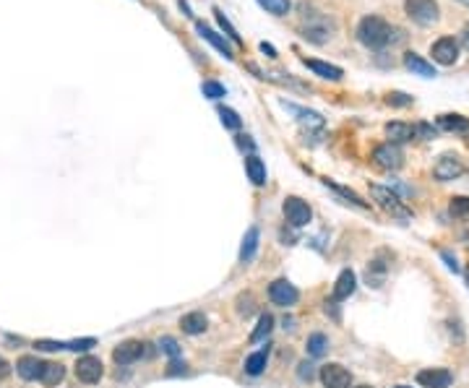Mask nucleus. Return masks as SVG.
Wrapping results in <instances>:
<instances>
[{
	"label": "nucleus",
	"instance_id": "obj_26",
	"mask_svg": "<svg viewBox=\"0 0 469 388\" xmlns=\"http://www.w3.org/2000/svg\"><path fill=\"white\" fill-rule=\"evenodd\" d=\"M272 328H274V315L272 313H263L258 318V326H256V331L250 334V341L256 344V341H263V339L272 334Z\"/></svg>",
	"mask_w": 469,
	"mask_h": 388
},
{
	"label": "nucleus",
	"instance_id": "obj_20",
	"mask_svg": "<svg viewBox=\"0 0 469 388\" xmlns=\"http://www.w3.org/2000/svg\"><path fill=\"white\" fill-rule=\"evenodd\" d=\"M386 136H389V143H404V141H412L415 138V128L412 125H407V123H389L386 125Z\"/></svg>",
	"mask_w": 469,
	"mask_h": 388
},
{
	"label": "nucleus",
	"instance_id": "obj_19",
	"mask_svg": "<svg viewBox=\"0 0 469 388\" xmlns=\"http://www.w3.org/2000/svg\"><path fill=\"white\" fill-rule=\"evenodd\" d=\"M198 32H201V37L208 39V42H211V45H214V47H217V50H219L224 58H230V60H232L234 52H232V47H230V42H227V39L219 37V34H217V32H214L211 26H206V24H198Z\"/></svg>",
	"mask_w": 469,
	"mask_h": 388
},
{
	"label": "nucleus",
	"instance_id": "obj_5",
	"mask_svg": "<svg viewBox=\"0 0 469 388\" xmlns=\"http://www.w3.org/2000/svg\"><path fill=\"white\" fill-rule=\"evenodd\" d=\"M430 55L438 65H454L459 60V42L454 37H441L438 42H433Z\"/></svg>",
	"mask_w": 469,
	"mask_h": 388
},
{
	"label": "nucleus",
	"instance_id": "obj_45",
	"mask_svg": "<svg viewBox=\"0 0 469 388\" xmlns=\"http://www.w3.org/2000/svg\"><path fill=\"white\" fill-rule=\"evenodd\" d=\"M354 388H370V386H354Z\"/></svg>",
	"mask_w": 469,
	"mask_h": 388
},
{
	"label": "nucleus",
	"instance_id": "obj_13",
	"mask_svg": "<svg viewBox=\"0 0 469 388\" xmlns=\"http://www.w3.org/2000/svg\"><path fill=\"white\" fill-rule=\"evenodd\" d=\"M141 357H143V344L136 341V339H128V341L117 344L115 350H112V360L117 365H133L136 360H141Z\"/></svg>",
	"mask_w": 469,
	"mask_h": 388
},
{
	"label": "nucleus",
	"instance_id": "obj_1",
	"mask_svg": "<svg viewBox=\"0 0 469 388\" xmlns=\"http://www.w3.org/2000/svg\"><path fill=\"white\" fill-rule=\"evenodd\" d=\"M357 39L370 50H381L391 42V24L381 16H365L357 24Z\"/></svg>",
	"mask_w": 469,
	"mask_h": 388
},
{
	"label": "nucleus",
	"instance_id": "obj_7",
	"mask_svg": "<svg viewBox=\"0 0 469 388\" xmlns=\"http://www.w3.org/2000/svg\"><path fill=\"white\" fill-rule=\"evenodd\" d=\"M321 383L326 388H350L352 386V376L344 365L339 363H328L321 367Z\"/></svg>",
	"mask_w": 469,
	"mask_h": 388
},
{
	"label": "nucleus",
	"instance_id": "obj_29",
	"mask_svg": "<svg viewBox=\"0 0 469 388\" xmlns=\"http://www.w3.org/2000/svg\"><path fill=\"white\" fill-rule=\"evenodd\" d=\"M219 117H221V125H224V128H230V130H237L240 125H243L240 115H237L234 110H230V107H221Z\"/></svg>",
	"mask_w": 469,
	"mask_h": 388
},
{
	"label": "nucleus",
	"instance_id": "obj_15",
	"mask_svg": "<svg viewBox=\"0 0 469 388\" xmlns=\"http://www.w3.org/2000/svg\"><path fill=\"white\" fill-rule=\"evenodd\" d=\"M42 367H45V363H42L39 357H34V354H24V357L16 363V373L24 378V380H37V378L42 376Z\"/></svg>",
	"mask_w": 469,
	"mask_h": 388
},
{
	"label": "nucleus",
	"instance_id": "obj_16",
	"mask_svg": "<svg viewBox=\"0 0 469 388\" xmlns=\"http://www.w3.org/2000/svg\"><path fill=\"white\" fill-rule=\"evenodd\" d=\"M206 315L201 311H193V313H188V315H182L180 318V328L185 331V334H191V337H195V334H204L206 331Z\"/></svg>",
	"mask_w": 469,
	"mask_h": 388
},
{
	"label": "nucleus",
	"instance_id": "obj_23",
	"mask_svg": "<svg viewBox=\"0 0 469 388\" xmlns=\"http://www.w3.org/2000/svg\"><path fill=\"white\" fill-rule=\"evenodd\" d=\"M63 378H65V367H63V365H60V363H45L39 380H42L45 386H58Z\"/></svg>",
	"mask_w": 469,
	"mask_h": 388
},
{
	"label": "nucleus",
	"instance_id": "obj_41",
	"mask_svg": "<svg viewBox=\"0 0 469 388\" xmlns=\"http://www.w3.org/2000/svg\"><path fill=\"white\" fill-rule=\"evenodd\" d=\"M8 373H11V365L5 363V357H0V380H5Z\"/></svg>",
	"mask_w": 469,
	"mask_h": 388
},
{
	"label": "nucleus",
	"instance_id": "obj_6",
	"mask_svg": "<svg viewBox=\"0 0 469 388\" xmlns=\"http://www.w3.org/2000/svg\"><path fill=\"white\" fill-rule=\"evenodd\" d=\"M285 217L287 221L292 224V227H305L308 221H311L313 211L311 206L302 201V198H298V195H289L285 201Z\"/></svg>",
	"mask_w": 469,
	"mask_h": 388
},
{
	"label": "nucleus",
	"instance_id": "obj_4",
	"mask_svg": "<svg viewBox=\"0 0 469 388\" xmlns=\"http://www.w3.org/2000/svg\"><path fill=\"white\" fill-rule=\"evenodd\" d=\"M370 193H373V198H376L381 206L386 208L389 214H394V217H399V219H407L409 217V211L404 208V204L399 201V195L394 193L391 188H381V185H370Z\"/></svg>",
	"mask_w": 469,
	"mask_h": 388
},
{
	"label": "nucleus",
	"instance_id": "obj_37",
	"mask_svg": "<svg viewBox=\"0 0 469 388\" xmlns=\"http://www.w3.org/2000/svg\"><path fill=\"white\" fill-rule=\"evenodd\" d=\"M386 102L394 104V107H407V104H412V97H409V94H402V91H394V94H389Z\"/></svg>",
	"mask_w": 469,
	"mask_h": 388
},
{
	"label": "nucleus",
	"instance_id": "obj_36",
	"mask_svg": "<svg viewBox=\"0 0 469 388\" xmlns=\"http://www.w3.org/2000/svg\"><path fill=\"white\" fill-rule=\"evenodd\" d=\"M37 350L42 352H55V350H65V341H52V339H39L37 344H34Z\"/></svg>",
	"mask_w": 469,
	"mask_h": 388
},
{
	"label": "nucleus",
	"instance_id": "obj_47",
	"mask_svg": "<svg viewBox=\"0 0 469 388\" xmlns=\"http://www.w3.org/2000/svg\"><path fill=\"white\" fill-rule=\"evenodd\" d=\"M467 240H469V234H467Z\"/></svg>",
	"mask_w": 469,
	"mask_h": 388
},
{
	"label": "nucleus",
	"instance_id": "obj_28",
	"mask_svg": "<svg viewBox=\"0 0 469 388\" xmlns=\"http://www.w3.org/2000/svg\"><path fill=\"white\" fill-rule=\"evenodd\" d=\"M326 347H328V339L324 334H311L308 337V354L311 357H321L326 352Z\"/></svg>",
	"mask_w": 469,
	"mask_h": 388
},
{
	"label": "nucleus",
	"instance_id": "obj_8",
	"mask_svg": "<svg viewBox=\"0 0 469 388\" xmlns=\"http://www.w3.org/2000/svg\"><path fill=\"white\" fill-rule=\"evenodd\" d=\"M269 298H272L274 305H279V308H289V305H295L300 300V292L295 284H289L287 279H276L272 287H269Z\"/></svg>",
	"mask_w": 469,
	"mask_h": 388
},
{
	"label": "nucleus",
	"instance_id": "obj_11",
	"mask_svg": "<svg viewBox=\"0 0 469 388\" xmlns=\"http://www.w3.org/2000/svg\"><path fill=\"white\" fill-rule=\"evenodd\" d=\"M454 376L443 367H428V370H420L417 373V383L422 388H448L451 386Z\"/></svg>",
	"mask_w": 469,
	"mask_h": 388
},
{
	"label": "nucleus",
	"instance_id": "obj_31",
	"mask_svg": "<svg viewBox=\"0 0 469 388\" xmlns=\"http://www.w3.org/2000/svg\"><path fill=\"white\" fill-rule=\"evenodd\" d=\"M201 89H204V97H208V99H221L227 94V89L221 84H217V81H204Z\"/></svg>",
	"mask_w": 469,
	"mask_h": 388
},
{
	"label": "nucleus",
	"instance_id": "obj_32",
	"mask_svg": "<svg viewBox=\"0 0 469 388\" xmlns=\"http://www.w3.org/2000/svg\"><path fill=\"white\" fill-rule=\"evenodd\" d=\"M326 185H328V188H334V191H337V193H341L344 198H350L352 204H357L360 208H368V204H365V201H363V198H360L357 193H352V191H347V188H341V185H334L331 180H326Z\"/></svg>",
	"mask_w": 469,
	"mask_h": 388
},
{
	"label": "nucleus",
	"instance_id": "obj_2",
	"mask_svg": "<svg viewBox=\"0 0 469 388\" xmlns=\"http://www.w3.org/2000/svg\"><path fill=\"white\" fill-rule=\"evenodd\" d=\"M404 11L420 26H430L441 19V8L435 0H404Z\"/></svg>",
	"mask_w": 469,
	"mask_h": 388
},
{
	"label": "nucleus",
	"instance_id": "obj_34",
	"mask_svg": "<svg viewBox=\"0 0 469 388\" xmlns=\"http://www.w3.org/2000/svg\"><path fill=\"white\" fill-rule=\"evenodd\" d=\"M159 350L165 352V354H169V357H172V360H175V357H178V354H180V347H178V341H175V339H172V337H165V339H159Z\"/></svg>",
	"mask_w": 469,
	"mask_h": 388
},
{
	"label": "nucleus",
	"instance_id": "obj_17",
	"mask_svg": "<svg viewBox=\"0 0 469 388\" xmlns=\"http://www.w3.org/2000/svg\"><path fill=\"white\" fill-rule=\"evenodd\" d=\"M302 63H305V68H311V71H313V73H315V76H321V78H328V81H339V78L344 76V73H341V68H339V65L324 63V60H308V58H305V60H302Z\"/></svg>",
	"mask_w": 469,
	"mask_h": 388
},
{
	"label": "nucleus",
	"instance_id": "obj_18",
	"mask_svg": "<svg viewBox=\"0 0 469 388\" xmlns=\"http://www.w3.org/2000/svg\"><path fill=\"white\" fill-rule=\"evenodd\" d=\"M404 65H407L412 73H417V76H425V78L435 76V68H433V63L422 60L417 52H407V55H404Z\"/></svg>",
	"mask_w": 469,
	"mask_h": 388
},
{
	"label": "nucleus",
	"instance_id": "obj_44",
	"mask_svg": "<svg viewBox=\"0 0 469 388\" xmlns=\"http://www.w3.org/2000/svg\"><path fill=\"white\" fill-rule=\"evenodd\" d=\"M467 284H469V266H467Z\"/></svg>",
	"mask_w": 469,
	"mask_h": 388
},
{
	"label": "nucleus",
	"instance_id": "obj_43",
	"mask_svg": "<svg viewBox=\"0 0 469 388\" xmlns=\"http://www.w3.org/2000/svg\"><path fill=\"white\" fill-rule=\"evenodd\" d=\"M261 50L266 52V55H269V58H276V50H274L272 45H266V42H263V45H261Z\"/></svg>",
	"mask_w": 469,
	"mask_h": 388
},
{
	"label": "nucleus",
	"instance_id": "obj_33",
	"mask_svg": "<svg viewBox=\"0 0 469 388\" xmlns=\"http://www.w3.org/2000/svg\"><path fill=\"white\" fill-rule=\"evenodd\" d=\"M97 344V339H91V337H86V339H76V341H65V350H73V352H86V350H91Z\"/></svg>",
	"mask_w": 469,
	"mask_h": 388
},
{
	"label": "nucleus",
	"instance_id": "obj_39",
	"mask_svg": "<svg viewBox=\"0 0 469 388\" xmlns=\"http://www.w3.org/2000/svg\"><path fill=\"white\" fill-rule=\"evenodd\" d=\"M300 378H302V380H313V365H308V363L300 365Z\"/></svg>",
	"mask_w": 469,
	"mask_h": 388
},
{
	"label": "nucleus",
	"instance_id": "obj_12",
	"mask_svg": "<svg viewBox=\"0 0 469 388\" xmlns=\"http://www.w3.org/2000/svg\"><path fill=\"white\" fill-rule=\"evenodd\" d=\"M331 32H334V24L328 19H321V16L302 26V37L308 42H315V45H324L326 39L331 37Z\"/></svg>",
	"mask_w": 469,
	"mask_h": 388
},
{
	"label": "nucleus",
	"instance_id": "obj_3",
	"mask_svg": "<svg viewBox=\"0 0 469 388\" xmlns=\"http://www.w3.org/2000/svg\"><path fill=\"white\" fill-rule=\"evenodd\" d=\"M404 162V154L402 149L396 146V143H381V146H376L373 149V165L381 169H399Z\"/></svg>",
	"mask_w": 469,
	"mask_h": 388
},
{
	"label": "nucleus",
	"instance_id": "obj_42",
	"mask_svg": "<svg viewBox=\"0 0 469 388\" xmlns=\"http://www.w3.org/2000/svg\"><path fill=\"white\" fill-rule=\"evenodd\" d=\"M461 45L469 50V21L464 24V29H461Z\"/></svg>",
	"mask_w": 469,
	"mask_h": 388
},
{
	"label": "nucleus",
	"instance_id": "obj_38",
	"mask_svg": "<svg viewBox=\"0 0 469 388\" xmlns=\"http://www.w3.org/2000/svg\"><path fill=\"white\" fill-rule=\"evenodd\" d=\"M237 146H240V149H248V151L256 149V143L250 141V136H237Z\"/></svg>",
	"mask_w": 469,
	"mask_h": 388
},
{
	"label": "nucleus",
	"instance_id": "obj_25",
	"mask_svg": "<svg viewBox=\"0 0 469 388\" xmlns=\"http://www.w3.org/2000/svg\"><path fill=\"white\" fill-rule=\"evenodd\" d=\"M266 360H269V350L253 352V354L245 360V373L248 376H261L263 367H266Z\"/></svg>",
	"mask_w": 469,
	"mask_h": 388
},
{
	"label": "nucleus",
	"instance_id": "obj_46",
	"mask_svg": "<svg viewBox=\"0 0 469 388\" xmlns=\"http://www.w3.org/2000/svg\"><path fill=\"white\" fill-rule=\"evenodd\" d=\"M396 388H409V386H396Z\"/></svg>",
	"mask_w": 469,
	"mask_h": 388
},
{
	"label": "nucleus",
	"instance_id": "obj_40",
	"mask_svg": "<svg viewBox=\"0 0 469 388\" xmlns=\"http://www.w3.org/2000/svg\"><path fill=\"white\" fill-rule=\"evenodd\" d=\"M180 370H185V363H178V360H172L167 367V376H178Z\"/></svg>",
	"mask_w": 469,
	"mask_h": 388
},
{
	"label": "nucleus",
	"instance_id": "obj_22",
	"mask_svg": "<svg viewBox=\"0 0 469 388\" xmlns=\"http://www.w3.org/2000/svg\"><path fill=\"white\" fill-rule=\"evenodd\" d=\"M438 125L448 133H469V120L464 115H441Z\"/></svg>",
	"mask_w": 469,
	"mask_h": 388
},
{
	"label": "nucleus",
	"instance_id": "obj_35",
	"mask_svg": "<svg viewBox=\"0 0 469 388\" xmlns=\"http://www.w3.org/2000/svg\"><path fill=\"white\" fill-rule=\"evenodd\" d=\"M217 21H219V26L221 29H224V32H227V37L232 39V42H240V34H237V32H234V26L230 24V21H227V16H224V13L219 11V8H217Z\"/></svg>",
	"mask_w": 469,
	"mask_h": 388
},
{
	"label": "nucleus",
	"instance_id": "obj_27",
	"mask_svg": "<svg viewBox=\"0 0 469 388\" xmlns=\"http://www.w3.org/2000/svg\"><path fill=\"white\" fill-rule=\"evenodd\" d=\"M258 3L269 13H274V16H287V13L292 11V3L289 0H258Z\"/></svg>",
	"mask_w": 469,
	"mask_h": 388
},
{
	"label": "nucleus",
	"instance_id": "obj_9",
	"mask_svg": "<svg viewBox=\"0 0 469 388\" xmlns=\"http://www.w3.org/2000/svg\"><path fill=\"white\" fill-rule=\"evenodd\" d=\"M433 175H435V180H441V182L456 180L459 175H464V162H461L459 156L446 154V156H441V159L435 162V167H433Z\"/></svg>",
	"mask_w": 469,
	"mask_h": 388
},
{
	"label": "nucleus",
	"instance_id": "obj_24",
	"mask_svg": "<svg viewBox=\"0 0 469 388\" xmlns=\"http://www.w3.org/2000/svg\"><path fill=\"white\" fill-rule=\"evenodd\" d=\"M256 247H258V230L256 227H250L245 232V237H243V247H240V260L245 263V260H250L253 256H256Z\"/></svg>",
	"mask_w": 469,
	"mask_h": 388
},
{
	"label": "nucleus",
	"instance_id": "obj_14",
	"mask_svg": "<svg viewBox=\"0 0 469 388\" xmlns=\"http://www.w3.org/2000/svg\"><path fill=\"white\" fill-rule=\"evenodd\" d=\"M354 287H357V276L352 269H344V271L339 274L337 284H334V292H331V300L339 302V300H347L354 292Z\"/></svg>",
	"mask_w": 469,
	"mask_h": 388
},
{
	"label": "nucleus",
	"instance_id": "obj_21",
	"mask_svg": "<svg viewBox=\"0 0 469 388\" xmlns=\"http://www.w3.org/2000/svg\"><path fill=\"white\" fill-rule=\"evenodd\" d=\"M245 172L253 185H263V182H266V165H263L256 154H250L245 159Z\"/></svg>",
	"mask_w": 469,
	"mask_h": 388
},
{
	"label": "nucleus",
	"instance_id": "obj_10",
	"mask_svg": "<svg viewBox=\"0 0 469 388\" xmlns=\"http://www.w3.org/2000/svg\"><path fill=\"white\" fill-rule=\"evenodd\" d=\"M102 363H99V357H81L76 363V378L81 383H99V378H102Z\"/></svg>",
	"mask_w": 469,
	"mask_h": 388
},
{
	"label": "nucleus",
	"instance_id": "obj_30",
	"mask_svg": "<svg viewBox=\"0 0 469 388\" xmlns=\"http://www.w3.org/2000/svg\"><path fill=\"white\" fill-rule=\"evenodd\" d=\"M451 214L454 217H469V198L467 195H456V198H451Z\"/></svg>",
	"mask_w": 469,
	"mask_h": 388
}]
</instances>
